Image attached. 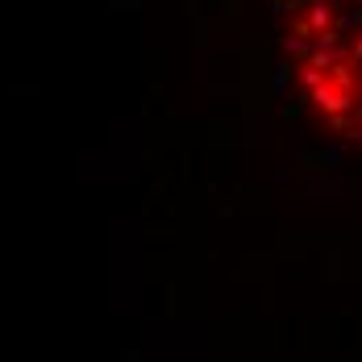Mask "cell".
I'll return each instance as SVG.
<instances>
[{
	"mask_svg": "<svg viewBox=\"0 0 362 362\" xmlns=\"http://www.w3.org/2000/svg\"><path fill=\"white\" fill-rule=\"evenodd\" d=\"M288 63L308 104L362 138V0H275Z\"/></svg>",
	"mask_w": 362,
	"mask_h": 362,
	"instance_id": "obj_1",
	"label": "cell"
}]
</instances>
